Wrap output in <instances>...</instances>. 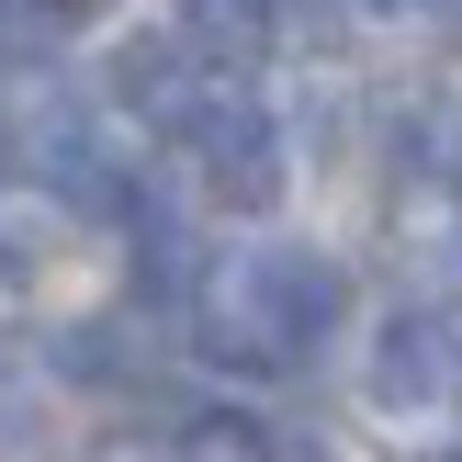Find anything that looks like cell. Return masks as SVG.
<instances>
[{"instance_id": "10", "label": "cell", "mask_w": 462, "mask_h": 462, "mask_svg": "<svg viewBox=\"0 0 462 462\" xmlns=\"http://www.w3.org/2000/svg\"><path fill=\"white\" fill-rule=\"evenodd\" d=\"M383 12H406V0H383Z\"/></svg>"}, {"instance_id": "1", "label": "cell", "mask_w": 462, "mask_h": 462, "mask_svg": "<svg viewBox=\"0 0 462 462\" xmlns=\"http://www.w3.org/2000/svg\"><path fill=\"white\" fill-rule=\"evenodd\" d=\"M170 135L203 158V180H215L226 215H271V203H282V135H271V113L248 102V90H192V102L170 113Z\"/></svg>"}, {"instance_id": "5", "label": "cell", "mask_w": 462, "mask_h": 462, "mask_svg": "<svg viewBox=\"0 0 462 462\" xmlns=\"http://www.w3.org/2000/svg\"><path fill=\"white\" fill-rule=\"evenodd\" d=\"M271 34H282V0H192V57L215 68H248Z\"/></svg>"}, {"instance_id": "9", "label": "cell", "mask_w": 462, "mask_h": 462, "mask_svg": "<svg viewBox=\"0 0 462 462\" xmlns=\"http://www.w3.org/2000/svg\"><path fill=\"white\" fill-rule=\"evenodd\" d=\"M0 282H12V260H0Z\"/></svg>"}, {"instance_id": "7", "label": "cell", "mask_w": 462, "mask_h": 462, "mask_svg": "<svg viewBox=\"0 0 462 462\" xmlns=\"http://www.w3.org/2000/svg\"><path fill=\"white\" fill-rule=\"evenodd\" d=\"M192 462H271L260 418H192Z\"/></svg>"}, {"instance_id": "4", "label": "cell", "mask_w": 462, "mask_h": 462, "mask_svg": "<svg viewBox=\"0 0 462 462\" xmlns=\"http://www.w3.org/2000/svg\"><path fill=\"white\" fill-rule=\"evenodd\" d=\"M180 68H192V45H170V34H135L125 57H113V102H135V113H158L170 125L192 90H180Z\"/></svg>"}, {"instance_id": "3", "label": "cell", "mask_w": 462, "mask_h": 462, "mask_svg": "<svg viewBox=\"0 0 462 462\" xmlns=\"http://www.w3.org/2000/svg\"><path fill=\"white\" fill-rule=\"evenodd\" d=\"M451 383H462L451 316H395V328H383V350H373V395H383V406H440Z\"/></svg>"}, {"instance_id": "8", "label": "cell", "mask_w": 462, "mask_h": 462, "mask_svg": "<svg viewBox=\"0 0 462 462\" xmlns=\"http://www.w3.org/2000/svg\"><path fill=\"white\" fill-rule=\"evenodd\" d=\"M338 0H282V45H338Z\"/></svg>"}, {"instance_id": "2", "label": "cell", "mask_w": 462, "mask_h": 462, "mask_svg": "<svg viewBox=\"0 0 462 462\" xmlns=\"http://www.w3.org/2000/svg\"><path fill=\"white\" fill-rule=\"evenodd\" d=\"M237 316H260L282 350H305V338L338 328V305H350V282H338V260H316V248H260V260L237 271V293H226Z\"/></svg>"}, {"instance_id": "6", "label": "cell", "mask_w": 462, "mask_h": 462, "mask_svg": "<svg viewBox=\"0 0 462 462\" xmlns=\"http://www.w3.org/2000/svg\"><path fill=\"white\" fill-rule=\"evenodd\" d=\"M135 282H147V305H180V293L203 282V248L180 237V226L158 215V203H147V215H135Z\"/></svg>"}]
</instances>
